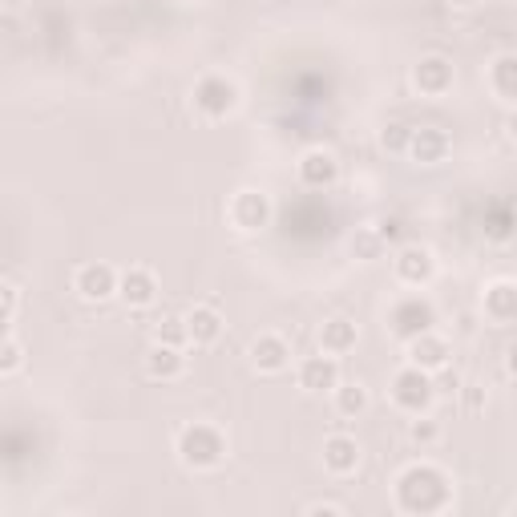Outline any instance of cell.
Masks as SVG:
<instances>
[{
  "label": "cell",
  "mask_w": 517,
  "mask_h": 517,
  "mask_svg": "<svg viewBox=\"0 0 517 517\" xmlns=\"http://www.w3.org/2000/svg\"><path fill=\"white\" fill-rule=\"evenodd\" d=\"M396 505L404 513H437L449 505V477L433 465H412L396 481Z\"/></svg>",
  "instance_id": "cell-1"
},
{
  "label": "cell",
  "mask_w": 517,
  "mask_h": 517,
  "mask_svg": "<svg viewBox=\"0 0 517 517\" xmlns=\"http://www.w3.org/2000/svg\"><path fill=\"white\" fill-rule=\"evenodd\" d=\"M178 457H182V465H190V469H215V465L227 457V441H223V433L211 429V425H186V429L178 433Z\"/></svg>",
  "instance_id": "cell-2"
},
{
  "label": "cell",
  "mask_w": 517,
  "mask_h": 517,
  "mask_svg": "<svg viewBox=\"0 0 517 517\" xmlns=\"http://www.w3.org/2000/svg\"><path fill=\"white\" fill-rule=\"evenodd\" d=\"M433 396H437L433 372H425V368H417V364H408V368L392 380V400H396V408H404V412H425V408L433 404Z\"/></svg>",
  "instance_id": "cell-3"
},
{
  "label": "cell",
  "mask_w": 517,
  "mask_h": 517,
  "mask_svg": "<svg viewBox=\"0 0 517 517\" xmlns=\"http://www.w3.org/2000/svg\"><path fill=\"white\" fill-rule=\"evenodd\" d=\"M388 324H392V336H400V340H417V336L433 332L437 312H433V303H429V299L408 295V299H400V303L392 307Z\"/></svg>",
  "instance_id": "cell-4"
},
{
  "label": "cell",
  "mask_w": 517,
  "mask_h": 517,
  "mask_svg": "<svg viewBox=\"0 0 517 517\" xmlns=\"http://www.w3.org/2000/svg\"><path fill=\"white\" fill-rule=\"evenodd\" d=\"M194 106H198L206 118L231 114V110H235V85H231L227 77H219V73L202 77V81L194 85Z\"/></svg>",
  "instance_id": "cell-5"
},
{
  "label": "cell",
  "mask_w": 517,
  "mask_h": 517,
  "mask_svg": "<svg viewBox=\"0 0 517 517\" xmlns=\"http://www.w3.org/2000/svg\"><path fill=\"white\" fill-rule=\"evenodd\" d=\"M118 275H114V267L110 263H85L81 271H77V279H73V287H77V295L81 299H89V303H101V299H110L114 291H118Z\"/></svg>",
  "instance_id": "cell-6"
},
{
  "label": "cell",
  "mask_w": 517,
  "mask_h": 517,
  "mask_svg": "<svg viewBox=\"0 0 517 517\" xmlns=\"http://www.w3.org/2000/svg\"><path fill=\"white\" fill-rule=\"evenodd\" d=\"M336 178H340L336 154H328V150H307V154L299 158V182H303L307 190H328V186H336Z\"/></svg>",
  "instance_id": "cell-7"
},
{
  "label": "cell",
  "mask_w": 517,
  "mask_h": 517,
  "mask_svg": "<svg viewBox=\"0 0 517 517\" xmlns=\"http://www.w3.org/2000/svg\"><path fill=\"white\" fill-rule=\"evenodd\" d=\"M267 219H271V202L259 190H239L231 198V223L239 231H259V227H267Z\"/></svg>",
  "instance_id": "cell-8"
},
{
  "label": "cell",
  "mask_w": 517,
  "mask_h": 517,
  "mask_svg": "<svg viewBox=\"0 0 517 517\" xmlns=\"http://www.w3.org/2000/svg\"><path fill=\"white\" fill-rule=\"evenodd\" d=\"M392 267H396V279L408 283V287L429 283L433 271H437V263H433V255H429L425 247H400L396 259H392Z\"/></svg>",
  "instance_id": "cell-9"
},
{
  "label": "cell",
  "mask_w": 517,
  "mask_h": 517,
  "mask_svg": "<svg viewBox=\"0 0 517 517\" xmlns=\"http://www.w3.org/2000/svg\"><path fill=\"white\" fill-rule=\"evenodd\" d=\"M340 384V364H336V356H307L303 364H299V388L303 392H332Z\"/></svg>",
  "instance_id": "cell-10"
},
{
  "label": "cell",
  "mask_w": 517,
  "mask_h": 517,
  "mask_svg": "<svg viewBox=\"0 0 517 517\" xmlns=\"http://www.w3.org/2000/svg\"><path fill=\"white\" fill-rule=\"evenodd\" d=\"M408 360L425 372H441V368H449V344L437 340L433 332H425L417 340H408Z\"/></svg>",
  "instance_id": "cell-11"
},
{
  "label": "cell",
  "mask_w": 517,
  "mask_h": 517,
  "mask_svg": "<svg viewBox=\"0 0 517 517\" xmlns=\"http://www.w3.org/2000/svg\"><path fill=\"white\" fill-rule=\"evenodd\" d=\"M412 81H417L421 93L429 97H441L449 85H453V65L445 57H425L417 69H412Z\"/></svg>",
  "instance_id": "cell-12"
},
{
  "label": "cell",
  "mask_w": 517,
  "mask_h": 517,
  "mask_svg": "<svg viewBox=\"0 0 517 517\" xmlns=\"http://www.w3.org/2000/svg\"><path fill=\"white\" fill-rule=\"evenodd\" d=\"M324 465H328L336 477L352 473V469L360 465V445H356V437H348V433L328 437V441H324Z\"/></svg>",
  "instance_id": "cell-13"
},
{
  "label": "cell",
  "mask_w": 517,
  "mask_h": 517,
  "mask_svg": "<svg viewBox=\"0 0 517 517\" xmlns=\"http://www.w3.org/2000/svg\"><path fill=\"white\" fill-rule=\"evenodd\" d=\"M118 295H122L130 307H150L154 295H158V283H154V275H150L146 267H130V271L122 275V283H118Z\"/></svg>",
  "instance_id": "cell-14"
},
{
  "label": "cell",
  "mask_w": 517,
  "mask_h": 517,
  "mask_svg": "<svg viewBox=\"0 0 517 517\" xmlns=\"http://www.w3.org/2000/svg\"><path fill=\"white\" fill-rule=\"evenodd\" d=\"M408 154L425 162V166H437L445 154H449V138L437 130V126H425V130H412V142H408Z\"/></svg>",
  "instance_id": "cell-15"
},
{
  "label": "cell",
  "mask_w": 517,
  "mask_h": 517,
  "mask_svg": "<svg viewBox=\"0 0 517 517\" xmlns=\"http://www.w3.org/2000/svg\"><path fill=\"white\" fill-rule=\"evenodd\" d=\"M251 360L259 372H283L291 364V348L283 336H259L255 348H251Z\"/></svg>",
  "instance_id": "cell-16"
},
{
  "label": "cell",
  "mask_w": 517,
  "mask_h": 517,
  "mask_svg": "<svg viewBox=\"0 0 517 517\" xmlns=\"http://www.w3.org/2000/svg\"><path fill=\"white\" fill-rule=\"evenodd\" d=\"M485 316L493 324H513L517 320V287L513 283H493L485 291Z\"/></svg>",
  "instance_id": "cell-17"
},
{
  "label": "cell",
  "mask_w": 517,
  "mask_h": 517,
  "mask_svg": "<svg viewBox=\"0 0 517 517\" xmlns=\"http://www.w3.org/2000/svg\"><path fill=\"white\" fill-rule=\"evenodd\" d=\"M186 328H190L194 344H215L223 336V316L215 312V307H194V312L186 316Z\"/></svg>",
  "instance_id": "cell-18"
},
{
  "label": "cell",
  "mask_w": 517,
  "mask_h": 517,
  "mask_svg": "<svg viewBox=\"0 0 517 517\" xmlns=\"http://www.w3.org/2000/svg\"><path fill=\"white\" fill-rule=\"evenodd\" d=\"M489 89L517 106V57L513 53H505V57H497L489 65Z\"/></svg>",
  "instance_id": "cell-19"
},
{
  "label": "cell",
  "mask_w": 517,
  "mask_h": 517,
  "mask_svg": "<svg viewBox=\"0 0 517 517\" xmlns=\"http://www.w3.org/2000/svg\"><path fill=\"white\" fill-rule=\"evenodd\" d=\"M182 368H186V360H182V348L158 344V348L146 356V372H150L154 380H178V376H182Z\"/></svg>",
  "instance_id": "cell-20"
},
{
  "label": "cell",
  "mask_w": 517,
  "mask_h": 517,
  "mask_svg": "<svg viewBox=\"0 0 517 517\" xmlns=\"http://www.w3.org/2000/svg\"><path fill=\"white\" fill-rule=\"evenodd\" d=\"M320 348L328 356H344L356 348V324L352 320H328L324 332H320Z\"/></svg>",
  "instance_id": "cell-21"
},
{
  "label": "cell",
  "mask_w": 517,
  "mask_h": 517,
  "mask_svg": "<svg viewBox=\"0 0 517 517\" xmlns=\"http://www.w3.org/2000/svg\"><path fill=\"white\" fill-rule=\"evenodd\" d=\"M154 336H158V344H170V348H186V344H190V328H186V320H178V316L158 320Z\"/></svg>",
  "instance_id": "cell-22"
},
{
  "label": "cell",
  "mask_w": 517,
  "mask_h": 517,
  "mask_svg": "<svg viewBox=\"0 0 517 517\" xmlns=\"http://www.w3.org/2000/svg\"><path fill=\"white\" fill-rule=\"evenodd\" d=\"M368 404V392L360 384H336V408L344 412V417H356V412H364Z\"/></svg>",
  "instance_id": "cell-23"
},
{
  "label": "cell",
  "mask_w": 517,
  "mask_h": 517,
  "mask_svg": "<svg viewBox=\"0 0 517 517\" xmlns=\"http://www.w3.org/2000/svg\"><path fill=\"white\" fill-rule=\"evenodd\" d=\"M380 142H384V150H408V142H412V130L396 122V126H388V130H384V138H380Z\"/></svg>",
  "instance_id": "cell-24"
},
{
  "label": "cell",
  "mask_w": 517,
  "mask_h": 517,
  "mask_svg": "<svg viewBox=\"0 0 517 517\" xmlns=\"http://www.w3.org/2000/svg\"><path fill=\"white\" fill-rule=\"evenodd\" d=\"M0 356H5V360H0V372H5V376H9V372H17V368H21V344H17V340H13V336H9V340H5V352H0Z\"/></svg>",
  "instance_id": "cell-25"
},
{
  "label": "cell",
  "mask_w": 517,
  "mask_h": 517,
  "mask_svg": "<svg viewBox=\"0 0 517 517\" xmlns=\"http://www.w3.org/2000/svg\"><path fill=\"white\" fill-rule=\"evenodd\" d=\"M433 384H437V392H461V376L457 372H433Z\"/></svg>",
  "instance_id": "cell-26"
},
{
  "label": "cell",
  "mask_w": 517,
  "mask_h": 517,
  "mask_svg": "<svg viewBox=\"0 0 517 517\" xmlns=\"http://www.w3.org/2000/svg\"><path fill=\"white\" fill-rule=\"evenodd\" d=\"M0 295H5V312H0V320L13 324V316H17V287L5 283V287H0Z\"/></svg>",
  "instance_id": "cell-27"
},
{
  "label": "cell",
  "mask_w": 517,
  "mask_h": 517,
  "mask_svg": "<svg viewBox=\"0 0 517 517\" xmlns=\"http://www.w3.org/2000/svg\"><path fill=\"white\" fill-rule=\"evenodd\" d=\"M412 441H421V445L437 441V425H429V421H417V425H412Z\"/></svg>",
  "instance_id": "cell-28"
},
{
  "label": "cell",
  "mask_w": 517,
  "mask_h": 517,
  "mask_svg": "<svg viewBox=\"0 0 517 517\" xmlns=\"http://www.w3.org/2000/svg\"><path fill=\"white\" fill-rule=\"evenodd\" d=\"M356 247H360V251H364L368 259H372V255H376V251L384 247V239H380V235H360V239H356Z\"/></svg>",
  "instance_id": "cell-29"
},
{
  "label": "cell",
  "mask_w": 517,
  "mask_h": 517,
  "mask_svg": "<svg viewBox=\"0 0 517 517\" xmlns=\"http://www.w3.org/2000/svg\"><path fill=\"white\" fill-rule=\"evenodd\" d=\"M376 235H380L384 243H388V239H400V223H396V219H384V223L376 227Z\"/></svg>",
  "instance_id": "cell-30"
},
{
  "label": "cell",
  "mask_w": 517,
  "mask_h": 517,
  "mask_svg": "<svg viewBox=\"0 0 517 517\" xmlns=\"http://www.w3.org/2000/svg\"><path fill=\"white\" fill-rule=\"evenodd\" d=\"M312 513H344L340 505H312Z\"/></svg>",
  "instance_id": "cell-31"
},
{
  "label": "cell",
  "mask_w": 517,
  "mask_h": 517,
  "mask_svg": "<svg viewBox=\"0 0 517 517\" xmlns=\"http://www.w3.org/2000/svg\"><path fill=\"white\" fill-rule=\"evenodd\" d=\"M509 372H513V376H517V344H513V348H509Z\"/></svg>",
  "instance_id": "cell-32"
},
{
  "label": "cell",
  "mask_w": 517,
  "mask_h": 517,
  "mask_svg": "<svg viewBox=\"0 0 517 517\" xmlns=\"http://www.w3.org/2000/svg\"><path fill=\"white\" fill-rule=\"evenodd\" d=\"M505 126H509V134H513V138H517V110H513V114H509V122H505Z\"/></svg>",
  "instance_id": "cell-33"
},
{
  "label": "cell",
  "mask_w": 517,
  "mask_h": 517,
  "mask_svg": "<svg viewBox=\"0 0 517 517\" xmlns=\"http://www.w3.org/2000/svg\"><path fill=\"white\" fill-rule=\"evenodd\" d=\"M453 5H461V9H469V5H477V0H453Z\"/></svg>",
  "instance_id": "cell-34"
},
{
  "label": "cell",
  "mask_w": 517,
  "mask_h": 517,
  "mask_svg": "<svg viewBox=\"0 0 517 517\" xmlns=\"http://www.w3.org/2000/svg\"><path fill=\"white\" fill-rule=\"evenodd\" d=\"M5 5H21V0H5Z\"/></svg>",
  "instance_id": "cell-35"
}]
</instances>
